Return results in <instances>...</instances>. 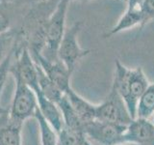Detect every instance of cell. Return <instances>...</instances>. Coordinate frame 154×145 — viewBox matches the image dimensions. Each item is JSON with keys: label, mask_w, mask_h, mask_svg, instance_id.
<instances>
[{"label": "cell", "mask_w": 154, "mask_h": 145, "mask_svg": "<svg viewBox=\"0 0 154 145\" xmlns=\"http://www.w3.org/2000/svg\"><path fill=\"white\" fill-rule=\"evenodd\" d=\"M58 2L59 0H48L35 3L23 17L18 32L30 52L42 53L45 46L47 22Z\"/></svg>", "instance_id": "6da1fadb"}, {"label": "cell", "mask_w": 154, "mask_h": 145, "mask_svg": "<svg viewBox=\"0 0 154 145\" xmlns=\"http://www.w3.org/2000/svg\"><path fill=\"white\" fill-rule=\"evenodd\" d=\"M70 0H59L46 26L45 46L41 54L49 61H57L58 50L66 31V18Z\"/></svg>", "instance_id": "7a4b0ae2"}, {"label": "cell", "mask_w": 154, "mask_h": 145, "mask_svg": "<svg viewBox=\"0 0 154 145\" xmlns=\"http://www.w3.org/2000/svg\"><path fill=\"white\" fill-rule=\"evenodd\" d=\"M13 76L16 81V89L9 109L8 120L23 125L27 119L35 116L38 108L37 96L18 76Z\"/></svg>", "instance_id": "3957f363"}, {"label": "cell", "mask_w": 154, "mask_h": 145, "mask_svg": "<svg viewBox=\"0 0 154 145\" xmlns=\"http://www.w3.org/2000/svg\"><path fill=\"white\" fill-rule=\"evenodd\" d=\"M84 26L82 21H75L70 27L66 28L58 50V59L71 72H73L78 62L90 54L91 50L82 48L78 43V34Z\"/></svg>", "instance_id": "277c9868"}, {"label": "cell", "mask_w": 154, "mask_h": 145, "mask_svg": "<svg viewBox=\"0 0 154 145\" xmlns=\"http://www.w3.org/2000/svg\"><path fill=\"white\" fill-rule=\"evenodd\" d=\"M95 120L128 126L133 118L122 96L114 87H111L108 96L95 106Z\"/></svg>", "instance_id": "5b68a950"}, {"label": "cell", "mask_w": 154, "mask_h": 145, "mask_svg": "<svg viewBox=\"0 0 154 145\" xmlns=\"http://www.w3.org/2000/svg\"><path fill=\"white\" fill-rule=\"evenodd\" d=\"M127 126L94 120L84 126L87 139H91L99 145H115L122 141Z\"/></svg>", "instance_id": "8992f818"}, {"label": "cell", "mask_w": 154, "mask_h": 145, "mask_svg": "<svg viewBox=\"0 0 154 145\" xmlns=\"http://www.w3.org/2000/svg\"><path fill=\"white\" fill-rule=\"evenodd\" d=\"M34 61L42 68L46 76L59 88L63 93L71 88L70 77L72 72L63 64L60 60L49 61L45 59L41 53L30 52Z\"/></svg>", "instance_id": "52a82bcc"}, {"label": "cell", "mask_w": 154, "mask_h": 145, "mask_svg": "<svg viewBox=\"0 0 154 145\" xmlns=\"http://www.w3.org/2000/svg\"><path fill=\"white\" fill-rule=\"evenodd\" d=\"M149 81L146 79L143 70L141 67L129 69L128 79V101L127 108L133 119L136 118V109L140 98L149 86Z\"/></svg>", "instance_id": "ba28073f"}, {"label": "cell", "mask_w": 154, "mask_h": 145, "mask_svg": "<svg viewBox=\"0 0 154 145\" xmlns=\"http://www.w3.org/2000/svg\"><path fill=\"white\" fill-rule=\"evenodd\" d=\"M122 141L138 145H154V124L149 119H133L127 126Z\"/></svg>", "instance_id": "9c48e42d"}, {"label": "cell", "mask_w": 154, "mask_h": 145, "mask_svg": "<svg viewBox=\"0 0 154 145\" xmlns=\"http://www.w3.org/2000/svg\"><path fill=\"white\" fill-rule=\"evenodd\" d=\"M37 96L38 101V108L41 111L47 122L51 125V127L54 129L57 134L64 127V122H63V117L61 111L58 108L56 103L48 100L46 97L43 95L41 90L35 93Z\"/></svg>", "instance_id": "30bf717a"}, {"label": "cell", "mask_w": 154, "mask_h": 145, "mask_svg": "<svg viewBox=\"0 0 154 145\" xmlns=\"http://www.w3.org/2000/svg\"><path fill=\"white\" fill-rule=\"evenodd\" d=\"M65 94L84 126L95 120L96 105H93L88 102L72 88H69Z\"/></svg>", "instance_id": "8fae6325"}, {"label": "cell", "mask_w": 154, "mask_h": 145, "mask_svg": "<svg viewBox=\"0 0 154 145\" xmlns=\"http://www.w3.org/2000/svg\"><path fill=\"white\" fill-rule=\"evenodd\" d=\"M143 25V13L142 10L136 9H126V11L115 26H113L110 30L104 34V38H111L112 36L119 34L122 31L128 30V29L134 28L136 26H140L142 28Z\"/></svg>", "instance_id": "7c38bea8"}, {"label": "cell", "mask_w": 154, "mask_h": 145, "mask_svg": "<svg viewBox=\"0 0 154 145\" xmlns=\"http://www.w3.org/2000/svg\"><path fill=\"white\" fill-rule=\"evenodd\" d=\"M57 105L61 111L63 122H64L65 127L69 128L71 130H82V132H84V125L82 124L81 120L79 119L78 115L76 114L75 110L70 105L66 94L63 95L61 100L57 103Z\"/></svg>", "instance_id": "4fadbf2b"}, {"label": "cell", "mask_w": 154, "mask_h": 145, "mask_svg": "<svg viewBox=\"0 0 154 145\" xmlns=\"http://www.w3.org/2000/svg\"><path fill=\"white\" fill-rule=\"evenodd\" d=\"M22 126L7 118L0 128V145H22Z\"/></svg>", "instance_id": "5bb4252c"}, {"label": "cell", "mask_w": 154, "mask_h": 145, "mask_svg": "<svg viewBox=\"0 0 154 145\" xmlns=\"http://www.w3.org/2000/svg\"><path fill=\"white\" fill-rule=\"evenodd\" d=\"M154 115V83L149 84L147 89L140 98L137 109L136 118L150 119Z\"/></svg>", "instance_id": "9a60e30c"}, {"label": "cell", "mask_w": 154, "mask_h": 145, "mask_svg": "<svg viewBox=\"0 0 154 145\" xmlns=\"http://www.w3.org/2000/svg\"><path fill=\"white\" fill-rule=\"evenodd\" d=\"M34 118H36L38 129H40V137L42 145H58V134L43 117L41 111L37 108Z\"/></svg>", "instance_id": "2e32d148"}, {"label": "cell", "mask_w": 154, "mask_h": 145, "mask_svg": "<svg viewBox=\"0 0 154 145\" xmlns=\"http://www.w3.org/2000/svg\"><path fill=\"white\" fill-rule=\"evenodd\" d=\"M37 68H38V86H40L41 92L48 100H50L57 104L58 102L61 100L64 93L48 79L46 75L45 74V72L42 70V68L38 64H37Z\"/></svg>", "instance_id": "e0dca14e"}, {"label": "cell", "mask_w": 154, "mask_h": 145, "mask_svg": "<svg viewBox=\"0 0 154 145\" xmlns=\"http://www.w3.org/2000/svg\"><path fill=\"white\" fill-rule=\"evenodd\" d=\"M87 137L82 130L63 127L58 133V145H84Z\"/></svg>", "instance_id": "ac0fdd59"}, {"label": "cell", "mask_w": 154, "mask_h": 145, "mask_svg": "<svg viewBox=\"0 0 154 145\" xmlns=\"http://www.w3.org/2000/svg\"><path fill=\"white\" fill-rule=\"evenodd\" d=\"M18 38V30L10 29L0 34V62L5 59L16 45Z\"/></svg>", "instance_id": "d6986e66"}, {"label": "cell", "mask_w": 154, "mask_h": 145, "mask_svg": "<svg viewBox=\"0 0 154 145\" xmlns=\"http://www.w3.org/2000/svg\"><path fill=\"white\" fill-rule=\"evenodd\" d=\"M17 43L13 47V50L10 51L9 54L5 57V59L0 62V95H1L5 87V84L7 82L9 74H11V68L13 65L14 54H16V50H17Z\"/></svg>", "instance_id": "ffe728a7"}, {"label": "cell", "mask_w": 154, "mask_h": 145, "mask_svg": "<svg viewBox=\"0 0 154 145\" xmlns=\"http://www.w3.org/2000/svg\"><path fill=\"white\" fill-rule=\"evenodd\" d=\"M8 7L0 3V34L11 29V17L8 14Z\"/></svg>", "instance_id": "44dd1931"}, {"label": "cell", "mask_w": 154, "mask_h": 145, "mask_svg": "<svg viewBox=\"0 0 154 145\" xmlns=\"http://www.w3.org/2000/svg\"><path fill=\"white\" fill-rule=\"evenodd\" d=\"M143 13V25L142 28L147 22L154 19V0H146L142 8Z\"/></svg>", "instance_id": "7402d4cb"}, {"label": "cell", "mask_w": 154, "mask_h": 145, "mask_svg": "<svg viewBox=\"0 0 154 145\" xmlns=\"http://www.w3.org/2000/svg\"><path fill=\"white\" fill-rule=\"evenodd\" d=\"M38 2H40V0H0V3L6 6H21V5L27 4L33 5Z\"/></svg>", "instance_id": "603a6c76"}, {"label": "cell", "mask_w": 154, "mask_h": 145, "mask_svg": "<svg viewBox=\"0 0 154 145\" xmlns=\"http://www.w3.org/2000/svg\"><path fill=\"white\" fill-rule=\"evenodd\" d=\"M146 0H127V9H136L142 10L143 3Z\"/></svg>", "instance_id": "cb8c5ba5"}, {"label": "cell", "mask_w": 154, "mask_h": 145, "mask_svg": "<svg viewBox=\"0 0 154 145\" xmlns=\"http://www.w3.org/2000/svg\"><path fill=\"white\" fill-rule=\"evenodd\" d=\"M9 115V109L5 108L4 106L0 105V116H8Z\"/></svg>", "instance_id": "d4e9b609"}, {"label": "cell", "mask_w": 154, "mask_h": 145, "mask_svg": "<svg viewBox=\"0 0 154 145\" xmlns=\"http://www.w3.org/2000/svg\"><path fill=\"white\" fill-rule=\"evenodd\" d=\"M115 145H136L135 143H131V142H127V141H122V142H119Z\"/></svg>", "instance_id": "484cf974"}, {"label": "cell", "mask_w": 154, "mask_h": 145, "mask_svg": "<svg viewBox=\"0 0 154 145\" xmlns=\"http://www.w3.org/2000/svg\"><path fill=\"white\" fill-rule=\"evenodd\" d=\"M151 122L154 124V115H153V118H152V120H151Z\"/></svg>", "instance_id": "4316f807"}, {"label": "cell", "mask_w": 154, "mask_h": 145, "mask_svg": "<svg viewBox=\"0 0 154 145\" xmlns=\"http://www.w3.org/2000/svg\"><path fill=\"white\" fill-rule=\"evenodd\" d=\"M71 1V0H70ZM77 1H88V0H77Z\"/></svg>", "instance_id": "83f0119b"}, {"label": "cell", "mask_w": 154, "mask_h": 145, "mask_svg": "<svg viewBox=\"0 0 154 145\" xmlns=\"http://www.w3.org/2000/svg\"><path fill=\"white\" fill-rule=\"evenodd\" d=\"M40 1H48V0H40Z\"/></svg>", "instance_id": "f1b7e54d"}, {"label": "cell", "mask_w": 154, "mask_h": 145, "mask_svg": "<svg viewBox=\"0 0 154 145\" xmlns=\"http://www.w3.org/2000/svg\"><path fill=\"white\" fill-rule=\"evenodd\" d=\"M122 1H124V2H126V1H127V0H122Z\"/></svg>", "instance_id": "f546056e"}, {"label": "cell", "mask_w": 154, "mask_h": 145, "mask_svg": "<svg viewBox=\"0 0 154 145\" xmlns=\"http://www.w3.org/2000/svg\"><path fill=\"white\" fill-rule=\"evenodd\" d=\"M0 128H1V126H0Z\"/></svg>", "instance_id": "4dcf8cb0"}]
</instances>
